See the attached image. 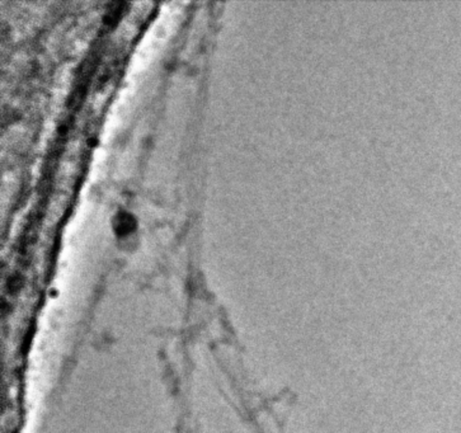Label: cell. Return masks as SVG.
<instances>
[{"instance_id": "obj_1", "label": "cell", "mask_w": 461, "mask_h": 433, "mask_svg": "<svg viewBox=\"0 0 461 433\" xmlns=\"http://www.w3.org/2000/svg\"><path fill=\"white\" fill-rule=\"evenodd\" d=\"M134 226L135 220L132 219L131 215H129L127 212H122V214H120L119 216H117L114 227H116V230L120 234H126V232H129Z\"/></svg>"}]
</instances>
